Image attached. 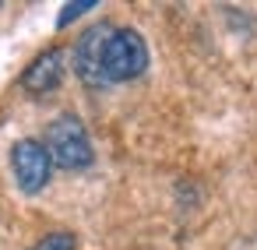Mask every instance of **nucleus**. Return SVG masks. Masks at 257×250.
I'll use <instances>...</instances> for the list:
<instances>
[{
    "mask_svg": "<svg viewBox=\"0 0 257 250\" xmlns=\"http://www.w3.org/2000/svg\"><path fill=\"white\" fill-rule=\"evenodd\" d=\"M43 145H46V152H50L53 166H60V169L78 173V169H88V166L95 162L92 138H88L85 123H81L74 113H60V116L46 127Z\"/></svg>",
    "mask_w": 257,
    "mask_h": 250,
    "instance_id": "obj_1",
    "label": "nucleus"
},
{
    "mask_svg": "<svg viewBox=\"0 0 257 250\" xmlns=\"http://www.w3.org/2000/svg\"><path fill=\"white\" fill-rule=\"evenodd\" d=\"M148 71V43L134 29H113L102 46V78L106 85L134 81Z\"/></svg>",
    "mask_w": 257,
    "mask_h": 250,
    "instance_id": "obj_2",
    "label": "nucleus"
},
{
    "mask_svg": "<svg viewBox=\"0 0 257 250\" xmlns=\"http://www.w3.org/2000/svg\"><path fill=\"white\" fill-rule=\"evenodd\" d=\"M11 169H15V180L25 194H39L46 183H50V173H53V159L46 152L43 141L36 138H22L15 148H11Z\"/></svg>",
    "mask_w": 257,
    "mask_h": 250,
    "instance_id": "obj_3",
    "label": "nucleus"
},
{
    "mask_svg": "<svg viewBox=\"0 0 257 250\" xmlns=\"http://www.w3.org/2000/svg\"><path fill=\"white\" fill-rule=\"evenodd\" d=\"M109 32H113V25H92V29H85L78 36V43L71 50L74 71L88 88H109L106 78H102V46H106Z\"/></svg>",
    "mask_w": 257,
    "mask_h": 250,
    "instance_id": "obj_4",
    "label": "nucleus"
},
{
    "mask_svg": "<svg viewBox=\"0 0 257 250\" xmlns=\"http://www.w3.org/2000/svg\"><path fill=\"white\" fill-rule=\"evenodd\" d=\"M64 71H67V53H64L60 46H50V50H43V53L25 67L22 88H25L29 95H46V92L60 88Z\"/></svg>",
    "mask_w": 257,
    "mask_h": 250,
    "instance_id": "obj_5",
    "label": "nucleus"
},
{
    "mask_svg": "<svg viewBox=\"0 0 257 250\" xmlns=\"http://www.w3.org/2000/svg\"><path fill=\"white\" fill-rule=\"evenodd\" d=\"M32 250H74V236H71L67 229H57V232L43 236Z\"/></svg>",
    "mask_w": 257,
    "mask_h": 250,
    "instance_id": "obj_6",
    "label": "nucleus"
},
{
    "mask_svg": "<svg viewBox=\"0 0 257 250\" xmlns=\"http://www.w3.org/2000/svg\"><path fill=\"white\" fill-rule=\"evenodd\" d=\"M92 8H95V0H74V4H71V8H64V11L57 15V25L64 29V25H71L74 18H81V15H88Z\"/></svg>",
    "mask_w": 257,
    "mask_h": 250,
    "instance_id": "obj_7",
    "label": "nucleus"
}]
</instances>
